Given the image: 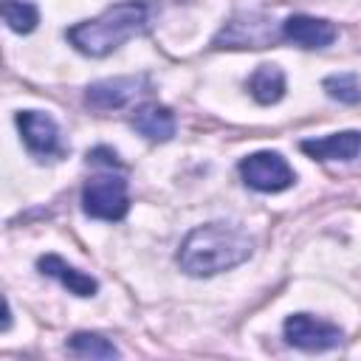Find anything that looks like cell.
Instances as JSON below:
<instances>
[{
	"instance_id": "cell-14",
	"label": "cell",
	"mask_w": 361,
	"mask_h": 361,
	"mask_svg": "<svg viewBox=\"0 0 361 361\" xmlns=\"http://www.w3.org/2000/svg\"><path fill=\"white\" fill-rule=\"evenodd\" d=\"M68 350L79 358H118L121 355L110 338H104L102 333H85V330L68 338Z\"/></svg>"
},
{
	"instance_id": "cell-2",
	"label": "cell",
	"mask_w": 361,
	"mask_h": 361,
	"mask_svg": "<svg viewBox=\"0 0 361 361\" xmlns=\"http://www.w3.org/2000/svg\"><path fill=\"white\" fill-rule=\"evenodd\" d=\"M149 25V6L144 0H121L107 6L99 17L82 20L65 31V39L85 56L102 59L127 39L144 34Z\"/></svg>"
},
{
	"instance_id": "cell-12",
	"label": "cell",
	"mask_w": 361,
	"mask_h": 361,
	"mask_svg": "<svg viewBox=\"0 0 361 361\" xmlns=\"http://www.w3.org/2000/svg\"><path fill=\"white\" fill-rule=\"evenodd\" d=\"M130 124L135 133H141L149 141H169L175 135V113L158 102H147V104L135 107Z\"/></svg>"
},
{
	"instance_id": "cell-1",
	"label": "cell",
	"mask_w": 361,
	"mask_h": 361,
	"mask_svg": "<svg viewBox=\"0 0 361 361\" xmlns=\"http://www.w3.org/2000/svg\"><path fill=\"white\" fill-rule=\"evenodd\" d=\"M251 254H254V240L248 237V231H243L234 223L217 220V223L195 226L183 237L175 259L183 274L203 279L243 265Z\"/></svg>"
},
{
	"instance_id": "cell-5",
	"label": "cell",
	"mask_w": 361,
	"mask_h": 361,
	"mask_svg": "<svg viewBox=\"0 0 361 361\" xmlns=\"http://www.w3.org/2000/svg\"><path fill=\"white\" fill-rule=\"evenodd\" d=\"M82 212L93 220L116 223L130 212L127 180L121 175H99L90 178L82 189Z\"/></svg>"
},
{
	"instance_id": "cell-17",
	"label": "cell",
	"mask_w": 361,
	"mask_h": 361,
	"mask_svg": "<svg viewBox=\"0 0 361 361\" xmlns=\"http://www.w3.org/2000/svg\"><path fill=\"white\" fill-rule=\"evenodd\" d=\"M87 164H102V166H110V169H118V166H121L118 155H116L110 147H93V149L87 152Z\"/></svg>"
},
{
	"instance_id": "cell-10",
	"label": "cell",
	"mask_w": 361,
	"mask_h": 361,
	"mask_svg": "<svg viewBox=\"0 0 361 361\" xmlns=\"http://www.w3.org/2000/svg\"><path fill=\"white\" fill-rule=\"evenodd\" d=\"M299 149L313 161H353L355 155H361V130H341L322 138H305Z\"/></svg>"
},
{
	"instance_id": "cell-16",
	"label": "cell",
	"mask_w": 361,
	"mask_h": 361,
	"mask_svg": "<svg viewBox=\"0 0 361 361\" xmlns=\"http://www.w3.org/2000/svg\"><path fill=\"white\" fill-rule=\"evenodd\" d=\"M324 93L341 104H358L361 102V79L355 73H333L322 82Z\"/></svg>"
},
{
	"instance_id": "cell-7",
	"label": "cell",
	"mask_w": 361,
	"mask_h": 361,
	"mask_svg": "<svg viewBox=\"0 0 361 361\" xmlns=\"http://www.w3.org/2000/svg\"><path fill=\"white\" fill-rule=\"evenodd\" d=\"M20 138L25 144V149L37 158H56L62 155V144H59V127L48 113L39 110H20L14 116Z\"/></svg>"
},
{
	"instance_id": "cell-11",
	"label": "cell",
	"mask_w": 361,
	"mask_h": 361,
	"mask_svg": "<svg viewBox=\"0 0 361 361\" xmlns=\"http://www.w3.org/2000/svg\"><path fill=\"white\" fill-rule=\"evenodd\" d=\"M37 268H39V274H45V276L56 279L62 288H68V293H73V296L90 299V296H96V290H99V282H96L90 274H85V271L68 265V262H65L62 257H56V254H42V257L37 259Z\"/></svg>"
},
{
	"instance_id": "cell-13",
	"label": "cell",
	"mask_w": 361,
	"mask_h": 361,
	"mask_svg": "<svg viewBox=\"0 0 361 361\" xmlns=\"http://www.w3.org/2000/svg\"><path fill=\"white\" fill-rule=\"evenodd\" d=\"M245 87L257 104H276L285 96V73L279 65H257Z\"/></svg>"
},
{
	"instance_id": "cell-15",
	"label": "cell",
	"mask_w": 361,
	"mask_h": 361,
	"mask_svg": "<svg viewBox=\"0 0 361 361\" xmlns=\"http://www.w3.org/2000/svg\"><path fill=\"white\" fill-rule=\"evenodd\" d=\"M3 20L14 34H31L39 23V11L28 0H3Z\"/></svg>"
},
{
	"instance_id": "cell-4",
	"label": "cell",
	"mask_w": 361,
	"mask_h": 361,
	"mask_svg": "<svg viewBox=\"0 0 361 361\" xmlns=\"http://www.w3.org/2000/svg\"><path fill=\"white\" fill-rule=\"evenodd\" d=\"M237 169H240L243 183L254 192H262V195L285 192L296 180V172L290 169V164L274 149H259V152L245 155Z\"/></svg>"
},
{
	"instance_id": "cell-3",
	"label": "cell",
	"mask_w": 361,
	"mask_h": 361,
	"mask_svg": "<svg viewBox=\"0 0 361 361\" xmlns=\"http://www.w3.org/2000/svg\"><path fill=\"white\" fill-rule=\"evenodd\" d=\"M282 39V23L265 11H237L214 34L212 48H268Z\"/></svg>"
},
{
	"instance_id": "cell-8",
	"label": "cell",
	"mask_w": 361,
	"mask_h": 361,
	"mask_svg": "<svg viewBox=\"0 0 361 361\" xmlns=\"http://www.w3.org/2000/svg\"><path fill=\"white\" fill-rule=\"evenodd\" d=\"M147 85L144 76H113V79H99L93 85H87L85 90V102L93 110H118L124 104H130L141 87Z\"/></svg>"
},
{
	"instance_id": "cell-6",
	"label": "cell",
	"mask_w": 361,
	"mask_h": 361,
	"mask_svg": "<svg viewBox=\"0 0 361 361\" xmlns=\"http://www.w3.org/2000/svg\"><path fill=\"white\" fill-rule=\"evenodd\" d=\"M282 336L290 347L305 353H324L344 341V333L338 324H330L324 319H316L310 313H293L282 324Z\"/></svg>"
},
{
	"instance_id": "cell-9",
	"label": "cell",
	"mask_w": 361,
	"mask_h": 361,
	"mask_svg": "<svg viewBox=\"0 0 361 361\" xmlns=\"http://www.w3.org/2000/svg\"><path fill=\"white\" fill-rule=\"evenodd\" d=\"M338 37V28L330 20L322 17H310V14H290L282 20V39L316 51V48H327L333 45V39Z\"/></svg>"
}]
</instances>
